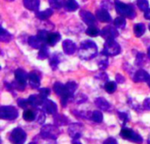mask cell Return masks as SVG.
Returning <instances> with one entry per match:
<instances>
[{
  "label": "cell",
  "instance_id": "1",
  "mask_svg": "<svg viewBox=\"0 0 150 144\" xmlns=\"http://www.w3.org/2000/svg\"><path fill=\"white\" fill-rule=\"evenodd\" d=\"M98 55V47L94 41L85 40L80 45L78 55L82 60H91Z\"/></svg>",
  "mask_w": 150,
  "mask_h": 144
},
{
  "label": "cell",
  "instance_id": "2",
  "mask_svg": "<svg viewBox=\"0 0 150 144\" xmlns=\"http://www.w3.org/2000/svg\"><path fill=\"white\" fill-rule=\"evenodd\" d=\"M114 4H115V9H116V11L118 12V14L121 15L124 18H130V19L135 18L136 12H135L134 9L130 4L122 3L119 0H115Z\"/></svg>",
  "mask_w": 150,
  "mask_h": 144
},
{
  "label": "cell",
  "instance_id": "3",
  "mask_svg": "<svg viewBox=\"0 0 150 144\" xmlns=\"http://www.w3.org/2000/svg\"><path fill=\"white\" fill-rule=\"evenodd\" d=\"M28 81V74L21 69H18L15 71V81L12 82L11 86L18 91H24Z\"/></svg>",
  "mask_w": 150,
  "mask_h": 144
},
{
  "label": "cell",
  "instance_id": "4",
  "mask_svg": "<svg viewBox=\"0 0 150 144\" xmlns=\"http://www.w3.org/2000/svg\"><path fill=\"white\" fill-rule=\"evenodd\" d=\"M77 89V84L76 82H68L66 84H64V90L61 96V104L62 107H66L69 100L73 98L75 92Z\"/></svg>",
  "mask_w": 150,
  "mask_h": 144
},
{
  "label": "cell",
  "instance_id": "5",
  "mask_svg": "<svg viewBox=\"0 0 150 144\" xmlns=\"http://www.w3.org/2000/svg\"><path fill=\"white\" fill-rule=\"evenodd\" d=\"M121 51L120 44L115 40H107L104 45L103 55L106 56H115L118 55Z\"/></svg>",
  "mask_w": 150,
  "mask_h": 144
},
{
  "label": "cell",
  "instance_id": "6",
  "mask_svg": "<svg viewBox=\"0 0 150 144\" xmlns=\"http://www.w3.org/2000/svg\"><path fill=\"white\" fill-rule=\"evenodd\" d=\"M60 134L61 132L57 126L54 125H44L40 129L41 137L47 140H56Z\"/></svg>",
  "mask_w": 150,
  "mask_h": 144
},
{
  "label": "cell",
  "instance_id": "7",
  "mask_svg": "<svg viewBox=\"0 0 150 144\" xmlns=\"http://www.w3.org/2000/svg\"><path fill=\"white\" fill-rule=\"evenodd\" d=\"M18 116V110L11 106H1L0 107V118L5 121H13L16 120Z\"/></svg>",
  "mask_w": 150,
  "mask_h": 144
},
{
  "label": "cell",
  "instance_id": "8",
  "mask_svg": "<svg viewBox=\"0 0 150 144\" xmlns=\"http://www.w3.org/2000/svg\"><path fill=\"white\" fill-rule=\"evenodd\" d=\"M120 136L125 140H128V141L135 143L141 144L143 143V138L139 134L135 133L134 130L127 128H123L121 129Z\"/></svg>",
  "mask_w": 150,
  "mask_h": 144
},
{
  "label": "cell",
  "instance_id": "9",
  "mask_svg": "<svg viewBox=\"0 0 150 144\" xmlns=\"http://www.w3.org/2000/svg\"><path fill=\"white\" fill-rule=\"evenodd\" d=\"M9 140L13 144H24L26 140V133L22 128H16L11 131Z\"/></svg>",
  "mask_w": 150,
  "mask_h": 144
},
{
  "label": "cell",
  "instance_id": "10",
  "mask_svg": "<svg viewBox=\"0 0 150 144\" xmlns=\"http://www.w3.org/2000/svg\"><path fill=\"white\" fill-rule=\"evenodd\" d=\"M116 28H117L116 26H107L100 31V35L106 40H114L115 38H117L119 36V32Z\"/></svg>",
  "mask_w": 150,
  "mask_h": 144
},
{
  "label": "cell",
  "instance_id": "11",
  "mask_svg": "<svg viewBox=\"0 0 150 144\" xmlns=\"http://www.w3.org/2000/svg\"><path fill=\"white\" fill-rule=\"evenodd\" d=\"M68 132H69V136L73 140H78L82 136L83 125L80 123H73V124L69 125Z\"/></svg>",
  "mask_w": 150,
  "mask_h": 144
},
{
  "label": "cell",
  "instance_id": "12",
  "mask_svg": "<svg viewBox=\"0 0 150 144\" xmlns=\"http://www.w3.org/2000/svg\"><path fill=\"white\" fill-rule=\"evenodd\" d=\"M41 106H42V109L48 114L54 115L57 113V111H58L57 105L50 99H44Z\"/></svg>",
  "mask_w": 150,
  "mask_h": 144
},
{
  "label": "cell",
  "instance_id": "13",
  "mask_svg": "<svg viewBox=\"0 0 150 144\" xmlns=\"http://www.w3.org/2000/svg\"><path fill=\"white\" fill-rule=\"evenodd\" d=\"M62 49L66 55H71L76 51V45L70 40H65L62 42Z\"/></svg>",
  "mask_w": 150,
  "mask_h": 144
},
{
  "label": "cell",
  "instance_id": "14",
  "mask_svg": "<svg viewBox=\"0 0 150 144\" xmlns=\"http://www.w3.org/2000/svg\"><path fill=\"white\" fill-rule=\"evenodd\" d=\"M80 16L82 18V19L83 20V22L88 25L89 26H94L95 23H96V17L90 11H80Z\"/></svg>",
  "mask_w": 150,
  "mask_h": 144
},
{
  "label": "cell",
  "instance_id": "15",
  "mask_svg": "<svg viewBox=\"0 0 150 144\" xmlns=\"http://www.w3.org/2000/svg\"><path fill=\"white\" fill-rule=\"evenodd\" d=\"M28 83L31 88L33 89H38L40 85V76L35 72H30L28 74Z\"/></svg>",
  "mask_w": 150,
  "mask_h": 144
},
{
  "label": "cell",
  "instance_id": "16",
  "mask_svg": "<svg viewBox=\"0 0 150 144\" xmlns=\"http://www.w3.org/2000/svg\"><path fill=\"white\" fill-rule=\"evenodd\" d=\"M150 75L144 70H137L134 77H133V80L135 83H140V82H148V80L149 79Z\"/></svg>",
  "mask_w": 150,
  "mask_h": 144
},
{
  "label": "cell",
  "instance_id": "17",
  "mask_svg": "<svg viewBox=\"0 0 150 144\" xmlns=\"http://www.w3.org/2000/svg\"><path fill=\"white\" fill-rule=\"evenodd\" d=\"M96 16H97V18L101 22H111L112 21L110 13L108 12L107 10H105L104 8L98 10L96 11Z\"/></svg>",
  "mask_w": 150,
  "mask_h": 144
},
{
  "label": "cell",
  "instance_id": "18",
  "mask_svg": "<svg viewBox=\"0 0 150 144\" xmlns=\"http://www.w3.org/2000/svg\"><path fill=\"white\" fill-rule=\"evenodd\" d=\"M95 105L100 110H103V111H108L111 108L110 103L104 98H97L95 99Z\"/></svg>",
  "mask_w": 150,
  "mask_h": 144
},
{
  "label": "cell",
  "instance_id": "19",
  "mask_svg": "<svg viewBox=\"0 0 150 144\" xmlns=\"http://www.w3.org/2000/svg\"><path fill=\"white\" fill-rule=\"evenodd\" d=\"M24 5L26 9L33 11H37L40 8V0H23Z\"/></svg>",
  "mask_w": 150,
  "mask_h": 144
},
{
  "label": "cell",
  "instance_id": "20",
  "mask_svg": "<svg viewBox=\"0 0 150 144\" xmlns=\"http://www.w3.org/2000/svg\"><path fill=\"white\" fill-rule=\"evenodd\" d=\"M28 44L29 46H31L33 48H35V49H40L42 45L44 44L40 40V38L36 35V36H30L28 38Z\"/></svg>",
  "mask_w": 150,
  "mask_h": 144
},
{
  "label": "cell",
  "instance_id": "21",
  "mask_svg": "<svg viewBox=\"0 0 150 144\" xmlns=\"http://www.w3.org/2000/svg\"><path fill=\"white\" fill-rule=\"evenodd\" d=\"M28 100H29V103H30L31 106L38 107L40 106H42L44 99H42V97L39 94V95H31L28 98Z\"/></svg>",
  "mask_w": 150,
  "mask_h": 144
},
{
  "label": "cell",
  "instance_id": "22",
  "mask_svg": "<svg viewBox=\"0 0 150 144\" xmlns=\"http://www.w3.org/2000/svg\"><path fill=\"white\" fill-rule=\"evenodd\" d=\"M61 40V35L58 33H49L47 39V44L48 46H54L59 40Z\"/></svg>",
  "mask_w": 150,
  "mask_h": 144
},
{
  "label": "cell",
  "instance_id": "23",
  "mask_svg": "<svg viewBox=\"0 0 150 144\" xmlns=\"http://www.w3.org/2000/svg\"><path fill=\"white\" fill-rule=\"evenodd\" d=\"M54 121L55 126L60 127V126H63V125L68 124L69 120H68V118L66 116L56 113V114L54 115Z\"/></svg>",
  "mask_w": 150,
  "mask_h": 144
},
{
  "label": "cell",
  "instance_id": "24",
  "mask_svg": "<svg viewBox=\"0 0 150 144\" xmlns=\"http://www.w3.org/2000/svg\"><path fill=\"white\" fill-rule=\"evenodd\" d=\"M53 13H54L53 10L51 8H48V9L43 11H38V12H36L35 15H36V17L39 19H40V20H46L49 17H51L53 15Z\"/></svg>",
  "mask_w": 150,
  "mask_h": 144
},
{
  "label": "cell",
  "instance_id": "25",
  "mask_svg": "<svg viewBox=\"0 0 150 144\" xmlns=\"http://www.w3.org/2000/svg\"><path fill=\"white\" fill-rule=\"evenodd\" d=\"M49 55V48L47 44H43L42 47L40 48L38 53V59L40 60H45Z\"/></svg>",
  "mask_w": 150,
  "mask_h": 144
},
{
  "label": "cell",
  "instance_id": "26",
  "mask_svg": "<svg viewBox=\"0 0 150 144\" xmlns=\"http://www.w3.org/2000/svg\"><path fill=\"white\" fill-rule=\"evenodd\" d=\"M146 31V26L144 24L142 23H139V24H136L134 26V34L136 37H141L144 34Z\"/></svg>",
  "mask_w": 150,
  "mask_h": 144
},
{
  "label": "cell",
  "instance_id": "27",
  "mask_svg": "<svg viewBox=\"0 0 150 144\" xmlns=\"http://www.w3.org/2000/svg\"><path fill=\"white\" fill-rule=\"evenodd\" d=\"M45 111L42 109H36L35 111V121L39 123V124H44L45 120H46V115H45Z\"/></svg>",
  "mask_w": 150,
  "mask_h": 144
},
{
  "label": "cell",
  "instance_id": "28",
  "mask_svg": "<svg viewBox=\"0 0 150 144\" xmlns=\"http://www.w3.org/2000/svg\"><path fill=\"white\" fill-rule=\"evenodd\" d=\"M23 119L29 122L35 121V112H33L30 109H25L23 113Z\"/></svg>",
  "mask_w": 150,
  "mask_h": 144
},
{
  "label": "cell",
  "instance_id": "29",
  "mask_svg": "<svg viewBox=\"0 0 150 144\" xmlns=\"http://www.w3.org/2000/svg\"><path fill=\"white\" fill-rule=\"evenodd\" d=\"M64 7L69 11H75L79 7V4H77V2L76 0H68L65 4Z\"/></svg>",
  "mask_w": 150,
  "mask_h": 144
},
{
  "label": "cell",
  "instance_id": "30",
  "mask_svg": "<svg viewBox=\"0 0 150 144\" xmlns=\"http://www.w3.org/2000/svg\"><path fill=\"white\" fill-rule=\"evenodd\" d=\"M11 39H12L11 34L9 32H7L4 28L1 27V30H0V40H1V41L9 42Z\"/></svg>",
  "mask_w": 150,
  "mask_h": 144
},
{
  "label": "cell",
  "instance_id": "31",
  "mask_svg": "<svg viewBox=\"0 0 150 144\" xmlns=\"http://www.w3.org/2000/svg\"><path fill=\"white\" fill-rule=\"evenodd\" d=\"M103 119H104V116L100 111H93L92 112L91 117V121H93L96 123H101L103 121Z\"/></svg>",
  "mask_w": 150,
  "mask_h": 144
},
{
  "label": "cell",
  "instance_id": "32",
  "mask_svg": "<svg viewBox=\"0 0 150 144\" xmlns=\"http://www.w3.org/2000/svg\"><path fill=\"white\" fill-rule=\"evenodd\" d=\"M49 5L54 9H61L65 6V0H48Z\"/></svg>",
  "mask_w": 150,
  "mask_h": 144
},
{
  "label": "cell",
  "instance_id": "33",
  "mask_svg": "<svg viewBox=\"0 0 150 144\" xmlns=\"http://www.w3.org/2000/svg\"><path fill=\"white\" fill-rule=\"evenodd\" d=\"M59 62H60V57L58 56L57 54L54 53V54L52 55V56L49 58V65L51 66V68H52L53 70H55V69L57 68Z\"/></svg>",
  "mask_w": 150,
  "mask_h": 144
},
{
  "label": "cell",
  "instance_id": "34",
  "mask_svg": "<svg viewBox=\"0 0 150 144\" xmlns=\"http://www.w3.org/2000/svg\"><path fill=\"white\" fill-rule=\"evenodd\" d=\"M114 26H116L119 29H124L126 26V19L124 18V17H119L116 18L114 19Z\"/></svg>",
  "mask_w": 150,
  "mask_h": 144
},
{
  "label": "cell",
  "instance_id": "35",
  "mask_svg": "<svg viewBox=\"0 0 150 144\" xmlns=\"http://www.w3.org/2000/svg\"><path fill=\"white\" fill-rule=\"evenodd\" d=\"M86 33L89 35V36H91V37H96L98 36V34H100V31L94 26H90L87 30H86Z\"/></svg>",
  "mask_w": 150,
  "mask_h": 144
},
{
  "label": "cell",
  "instance_id": "36",
  "mask_svg": "<svg viewBox=\"0 0 150 144\" xmlns=\"http://www.w3.org/2000/svg\"><path fill=\"white\" fill-rule=\"evenodd\" d=\"M105 91L108 92V93H113L116 89H117V84L115 82H112V81H109L105 84Z\"/></svg>",
  "mask_w": 150,
  "mask_h": 144
},
{
  "label": "cell",
  "instance_id": "37",
  "mask_svg": "<svg viewBox=\"0 0 150 144\" xmlns=\"http://www.w3.org/2000/svg\"><path fill=\"white\" fill-rule=\"evenodd\" d=\"M137 6L142 11H146L149 9V4L148 0H137Z\"/></svg>",
  "mask_w": 150,
  "mask_h": 144
},
{
  "label": "cell",
  "instance_id": "38",
  "mask_svg": "<svg viewBox=\"0 0 150 144\" xmlns=\"http://www.w3.org/2000/svg\"><path fill=\"white\" fill-rule=\"evenodd\" d=\"M63 90H64V84H62L60 82L54 83V92L58 96H60V97L62 96V94L63 92Z\"/></svg>",
  "mask_w": 150,
  "mask_h": 144
},
{
  "label": "cell",
  "instance_id": "39",
  "mask_svg": "<svg viewBox=\"0 0 150 144\" xmlns=\"http://www.w3.org/2000/svg\"><path fill=\"white\" fill-rule=\"evenodd\" d=\"M49 33L46 30H40L38 32V34L37 36L40 38V40L44 43V44H47V36H48Z\"/></svg>",
  "mask_w": 150,
  "mask_h": 144
},
{
  "label": "cell",
  "instance_id": "40",
  "mask_svg": "<svg viewBox=\"0 0 150 144\" xmlns=\"http://www.w3.org/2000/svg\"><path fill=\"white\" fill-rule=\"evenodd\" d=\"M108 63H109V62H108V59L106 58V55H105L104 59L100 60V61L98 62V66L99 67L100 70H105L107 69V67H108Z\"/></svg>",
  "mask_w": 150,
  "mask_h": 144
},
{
  "label": "cell",
  "instance_id": "41",
  "mask_svg": "<svg viewBox=\"0 0 150 144\" xmlns=\"http://www.w3.org/2000/svg\"><path fill=\"white\" fill-rule=\"evenodd\" d=\"M145 62V55L142 53H138L137 56H136V61H135V64L137 66H142L143 63Z\"/></svg>",
  "mask_w": 150,
  "mask_h": 144
},
{
  "label": "cell",
  "instance_id": "42",
  "mask_svg": "<svg viewBox=\"0 0 150 144\" xmlns=\"http://www.w3.org/2000/svg\"><path fill=\"white\" fill-rule=\"evenodd\" d=\"M18 106H19V107H21V108H23V109H26L29 106H31V105H30V103H29L28 99H19L18 100Z\"/></svg>",
  "mask_w": 150,
  "mask_h": 144
},
{
  "label": "cell",
  "instance_id": "43",
  "mask_svg": "<svg viewBox=\"0 0 150 144\" xmlns=\"http://www.w3.org/2000/svg\"><path fill=\"white\" fill-rule=\"evenodd\" d=\"M39 94L42 97V99H47V97L50 95V89H48V88H42V89H40V91H39Z\"/></svg>",
  "mask_w": 150,
  "mask_h": 144
},
{
  "label": "cell",
  "instance_id": "44",
  "mask_svg": "<svg viewBox=\"0 0 150 144\" xmlns=\"http://www.w3.org/2000/svg\"><path fill=\"white\" fill-rule=\"evenodd\" d=\"M119 117H120V119L121 121H123L124 124H126L129 121V119H130L129 114L127 113H123V112H119Z\"/></svg>",
  "mask_w": 150,
  "mask_h": 144
},
{
  "label": "cell",
  "instance_id": "45",
  "mask_svg": "<svg viewBox=\"0 0 150 144\" xmlns=\"http://www.w3.org/2000/svg\"><path fill=\"white\" fill-rule=\"evenodd\" d=\"M101 6H102V8H104L105 10H109L112 8V4L111 0H103L101 3Z\"/></svg>",
  "mask_w": 150,
  "mask_h": 144
},
{
  "label": "cell",
  "instance_id": "46",
  "mask_svg": "<svg viewBox=\"0 0 150 144\" xmlns=\"http://www.w3.org/2000/svg\"><path fill=\"white\" fill-rule=\"evenodd\" d=\"M87 101V97L83 94H79L76 99V102L77 104H81V103H83V102H86Z\"/></svg>",
  "mask_w": 150,
  "mask_h": 144
},
{
  "label": "cell",
  "instance_id": "47",
  "mask_svg": "<svg viewBox=\"0 0 150 144\" xmlns=\"http://www.w3.org/2000/svg\"><path fill=\"white\" fill-rule=\"evenodd\" d=\"M143 108L145 110H150V98H147L143 101Z\"/></svg>",
  "mask_w": 150,
  "mask_h": 144
},
{
  "label": "cell",
  "instance_id": "48",
  "mask_svg": "<svg viewBox=\"0 0 150 144\" xmlns=\"http://www.w3.org/2000/svg\"><path fill=\"white\" fill-rule=\"evenodd\" d=\"M103 144H118V143H117V141L115 140V138H113V137H109V138H107V139L104 142V143Z\"/></svg>",
  "mask_w": 150,
  "mask_h": 144
},
{
  "label": "cell",
  "instance_id": "49",
  "mask_svg": "<svg viewBox=\"0 0 150 144\" xmlns=\"http://www.w3.org/2000/svg\"><path fill=\"white\" fill-rule=\"evenodd\" d=\"M116 81L120 84H123L125 82V77L120 74H117L116 75Z\"/></svg>",
  "mask_w": 150,
  "mask_h": 144
},
{
  "label": "cell",
  "instance_id": "50",
  "mask_svg": "<svg viewBox=\"0 0 150 144\" xmlns=\"http://www.w3.org/2000/svg\"><path fill=\"white\" fill-rule=\"evenodd\" d=\"M144 18H145L146 19H148V20H150V8L149 9H148V10L145 11V13H144Z\"/></svg>",
  "mask_w": 150,
  "mask_h": 144
},
{
  "label": "cell",
  "instance_id": "51",
  "mask_svg": "<svg viewBox=\"0 0 150 144\" xmlns=\"http://www.w3.org/2000/svg\"><path fill=\"white\" fill-rule=\"evenodd\" d=\"M72 144H82L78 140H73V142H72Z\"/></svg>",
  "mask_w": 150,
  "mask_h": 144
},
{
  "label": "cell",
  "instance_id": "52",
  "mask_svg": "<svg viewBox=\"0 0 150 144\" xmlns=\"http://www.w3.org/2000/svg\"><path fill=\"white\" fill-rule=\"evenodd\" d=\"M148 58L150 60V48L148 49Z\"/></svg>",
  "mask_w": 150,
  "mask_h": 144
},
{
  "label": "cell",
  "instance_id": "53",
  "mask_svg": "<svg viewBox=\"0 0 150 144\" xmlns=\"http://www.w3.org/2000/svg\"><path fill=\"white\" fill-rule=\"evenodd\" d=\"M147 83H148V85L150 87V77H149V79L148 80V82H147Z\"/></svg>",
  "mask_w": 150,
  "mask_h": 144
},
{
  "label": "cell",
  "instance_id": "54",
  "mask_svg": "<svg viewBox=\"0 0 150 144\" xmlns=\"http://www.w3.org/2000/svg\"><path fill=\"white\" fill-rule=\"evenodd\" d=\"M148 144H150V137L149 138V140H148Z\"/></svg>",
  "mask_w": 150,
  "mask_h": 144
},
{
  "label": "cell",
  "instance_id": "55",
  "mask_svg": "<svg viewBox=\"0 0 150 144\" xmlns=\"http://www.w3.org/2000/svg\"><path fill=\"white\" fill-rule=\"evenodd\" d=\"M29 144H36V143H29Z\"/></svg>",
  "mask_w": 150,
  "mask_h": 144
},
{
  "label": "cell",
  "instance_id": "56",
  "mask_svg": "<svg viewBox=\"0 0 150 144\" xmlns=\"http://www.w3.org/2000/svg\"><path fill=\"white\" fill-rule=\"evenodd\" d=\"M149 30H150V24L149 25Z\"/></svg>",
  "mask_w": 150,
  "mask_h": 144
},
{
  "label": "cell",
  "instance_id": "57",
  "mask_svg": "<svg viewBox=\"0 0 150 144\" xmlns=\"http://www.w3.org/2000/svg\"><path fill=\"white\" fill-rule=\"evenodd\" d=\"M7 1H13V0H7Z\"/></svg>",
  "mask_w": 150,
  "mask_h": 144
}]
</instances>
